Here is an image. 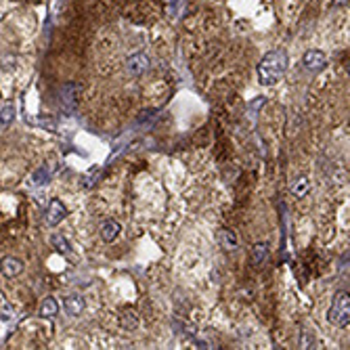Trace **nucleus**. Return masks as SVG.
<instances>
[{"instance_id":"nucleus-1","label":"nucleus","mask_w":350,"mask_h":350,"mask_svg":"<svg viewBox=\"0 0 350 350\" xmlns=\"http://www.w3.org/2000/svg\"><path fill=\"white\" fill-rule=\"evenodd\" d=\"M288 55L286 51H269L262 61L258 63V80L262 86H273L277 84L288 72Z\"/></svg>"},{"instance_id":"nucleus-2","label":"nucleus","mask_w":350,"mask_h":350,"mask_svg":"<svg viewBox=\"0 0 350 350\" xmlns=\"http://www.w3.org/2000/svg\"><path fill=\"white\" fill-rule=\"evenodd\" d=\"M327 321L334 323L336 327H346L350 323V294L348 290H340L334 296V302L327 313Z\"/></svg>"},{"instance_id":"nucleus-3","label":"nucleus","mask_w":350,"mask_h":350,"mask_svg":"<svg viewBox=\"0 0 350 350\" xmlns=\"http://www.w3.org/2000/svg\"><path fill=\"white\" fill-rule=\"evenodd\" d=\"M302 65H304V70L309 72V74H319L321 70H325V65H327V57H325V53H323V51H319V49H311V51H306V53H304V57H302Z\"/></svg>"},{"instance_id":"nucleus-4","label":"nucleus","mask_w":350,"mask_h":350,"mask_svg":"<svg viewBox=\"0 0 350 350\" xmlns=\"http://www.w3.org/2000/svg\"><path fill=\"white\" fill-rule=\"evenodd\" d=\"M149 65H151L149 55H145V53H133V55L126 59V72L133 76V78H139V76H143L149 70Z\"/></svg>"},{"instance_id":"nucleus-5","label":"nucleus","mask_w":350,"mask_h":350,"mask_svg":"<svg viewBox=\"0 0 350 350\" xmlns=\"http://www.w3.org/2000/svg\"><path fill=\"white\" fill-rule=\"evenodd\" d=\"M0 271H3L5 277L13 279V277L24 273V262H21L19 258H15V256H5L3 260H0Z\"/></svg>"},{"instance_id":"nucleus-6","label":"nucleus","mask_w":350,"mask_h":350,"mask_svg":"<svg viewBox=\"0 0 350 350\" xmlns=\"http://www.w3.org/2000/svg\"><path fill=\"white\" fill-rule=\"evenodd\" d=\"M65 216H68V210H65V206L61 204V200H51L49 210H47V223L51 227H57Z\"/></svg>"},{"instance_id":"nucleus-7","label":"nucleus","mask_w":350,"mask_h":350,"mask_svg":"<svg viewBox=\"0 0 350 350\" xmlns=\"http://www.w3.org/2000/svg\"><path fill=\"white\" fill-rule=\"evenodd\" d=\"M63 309H65V313H68V315L78 317V315H82V313H84L86 302H84V298H82V296L72 294V296H68V298L63 300Z\"/></svg>"},{"instance_id":"nucleus-8","label":"nucleus","mask_w":350,"mask_h":350,"mask_svg":"<svg viewBox=\"0 0 350 350\" xmlns=\"http://www.w3.org/2000/svg\"><path fill=\"white\" fill-rule=\"evenodd\" d=\"M120 231H122V227H120L118 221H114V218H107V221H103V225H101V237H103V242H107V244L116 242L118 235H120Z\"/></svg>"},{"instance_id":"nucleus-9","label":"nucleus","mask_w":350,"mask_h":350,"mask_svg":"<svg viewBox=\"0 0 350 350\" xmlns=\"http://www.w3.org/2000/svg\"><path fill=\"white\" fill-rule=\"evenodd\" d=\"M309 191H311V181H309V177H304V174H298V177L292 181V185H290V193L294 195L296 200H302Z\"/></svg>"},{"instance_id":"nucleus-10","label":"nucleus","mask_w":350,"mask_h":350,"mask_svg":"<svg viewBox=\"0 0 350 350\" xmlns=\"http://www.w3.org/2000/svg\"><path fill=\"white\" fill-rule=\"evenodd\" d=\"M216 239H218V244H221L225 250H229V252L237 250V246H239V239H237L235 231H231V229H221L216 233Z\"/></svg>"},{"instance_id":"nucleus-11","label":"nucleus","mask_w":350,"mask_h":350,"mask_svg":"<svg viewBox=\"0 0 350 350\" xmlns=\"http://www.w3.org/2000/svg\"><path fill=\"white\" fill-rule=\"evenodd\" d=\"M51 244H53V248L61 254V256H68V258H74V250H72V246H70V242L65 239L63 235H53L51 237Z\"/></svg>"},{"instance_id":"nucleus-12","label":"nucleus","mask_w":350,"mask_h":350,"mask_svg":"<svg viewBox=\"0 0 350 350\" xmlns=\"http://www.w3.org/2000/svg\"><path fill=\"white\" fill-rule=\"evenodd\" d=\"M57 313H59V304H57L55 298H45V300H42V304H40V317L55 319Z\"/></svg>"},{"instance_id":"nucleus-13","label":"nucleus","mask_w":350,"mask_h":350,"mask_svg":"<svg viewBox=\"0 0 350 350\" xmlns=\"http://www.w3.org/2000/svg\"><path fill=\"white\" fill-rule=\"evenodd\" d=\"M120 327H122V330H126V332H135L137 327H139V317H137V313H135V311H124V313L120 315Z\"/></svg>"},{"instance_id":"nucleus-14","label":"nucleus","mask_w":350,"mask_h":350,"mask_svg":"<svg viewBox=\"0 0 350 350\" xmlns=\"http://www.w3.org/2000/svg\"><path fill=\"white\" fill-rule=\"evenodd\" d=\"M252 260L256 262V265H265V262L269 260V244H265V242L254 244V248H252Z\"/></svg>"},{"instance_id":"nucleus-15","label":"nucleus","mask_w":350,"mask_h":350,"mask_svg":"<svg viewBox=\"0 0 350 350\" xmlns=\"http://www.w3.org/2000/svg\"><path fill=\"white\" fill-rule=\"evenodd\" d=\"M49 179H51V168L49 166H45L42 164L34 174H32V179H30V183L34 185V187H40V185H45V183H49Z\"/></svg>"},{"instance_id":"nucleus-16","label":"nucleus","mask_w":350,"mask_h":350,"mask_svg":"<svg viewBox=\"0 0 350 350\" xmlns=\"http://www.w3.org/2000/svg\"><path fill=\"white\" fill-rule=\"evenodd\" d=\"M298 344H300V348H304V350H309V348H315V344H317L315 332H313V330H309V327H302Z\"/></svg>"},{"instance_id":"nucleus-17","label":"nucleus","mask_w":350,"mask_h":350,"mask_svg":"<svg viewBox=\"0 0 350 350\" xmlns=\"http://www.w3.org/2000/svg\"><path fill=\"white\" fill-rule=\"evenodd\" d=\"M15 118V107L13 105H5L3 109H0V124L3 126H9Z\"/></svg>"}]
</instances>
